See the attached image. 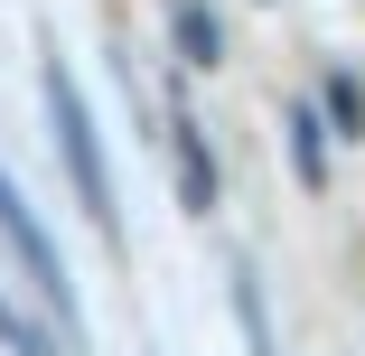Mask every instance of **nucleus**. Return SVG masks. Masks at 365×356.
<instances>
[{"instance_id":"nucleus-1","label":"nucleus","mask_w":365,"mask_h":356,"mask_svg":"<svg viewBox=\"0 0 365 356\" xmlns=\"http://www.w3.org/2000/svg\"><path fill=\"white\" fill-rule=\"evenodd\" d=\"M38 94H47V122H56V151H66V178H76L85 216H94L103 235H122V206H113V169H103V151H94V113H85L76 76H66L56 56L38 66Z\"/></svg>"},{"instance_id":"nucleus-2","label":"nucleus","mask_w":365,"mask_h":356,"mask_svg":"<svg viewBox=\"0 0 365 356\" xmlns=\"http://www.w3.org/2000/svg\"><path fill=\"white\" fill-rule=\"evenodd\" d=\"M0 244L19 253V272H29V291L56 310V328H76V281H66V263H56V244H47V225H38V206L0 178Z\"/></svg>"},{"instance_id":"nucleus-3","label":"nucleus","mask_w":365,"mask_h":356,"mask_svg":"<svg viewBox=\"0 0 365 356\" xmlns=\"http://www.w3.org/2000/svg\"><path fill=\"white\" fill-rule=\"evenodd\" d=\"M169 141H178V169H187V206L206 216V206H215V160H206L197 122H187V113H169Z\"/></svg>"},{"instance_id":"nucleus-4","label":"nucleus","mask_w":365,"mask_h":356,"mask_svg":"<svg viewBox=\"0 0 365 356\" xmlns=\"http://www.w3.org/2000/svg\"><path fill=\"white\" fill-rule=\"evenodd\" d=\"M235 319H244V347L272 356V319H262V291H253V281H235Z\"/></svg>"},{"instance_id":"nucleus-5","label":"nucleus","mask_w":365,"mask_h":356,"mask_svg":"<svg viewBox=\"0 0 365 356\" xmlns=\"http://www.w3.org/2000/svg\"><path fill=\"white\" fill-rule=\"evenodd\" d=\"M290 151H300V178H309V188L328 178V160H319V122H309V113H290Z\"/></svg>"},{"instance_id":"nucleus-6","label":"nucleus","mask_w":365,"mask_h":356,"mask_svg":"<svg viewBox=\"0 0 365 356\" xmlns=\"http://www.w3.org/2000/svg\"><path fill=\"white\" fill-rule=\"evenodd\" d=\"M178 38H187V66H215V19L206 10H178Z\"/></svg>"},{"instance_id":"nucleus-7","label":"nucleus","mask_w":365,"mask_h":356,"mask_svg":"<svg viewBox=\"0 0 365 356\" xmlns=\"http://www.w3.org/2000/svg\"><path fill=\"white\" fill-rule=\"evenodd\" d=\"M328 103H337V122H346V141H356V131H365V94L337 76V85H328Z\"/></svg>"}]
</instances>
